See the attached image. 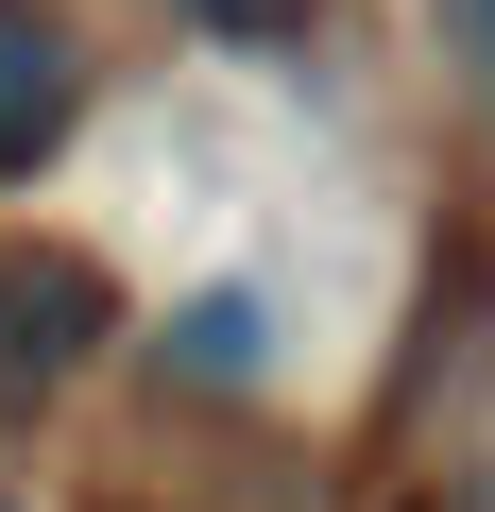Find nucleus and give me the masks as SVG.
Masks as SVG:
<instances>
[{
	"mask_svg": "<svg viewBox=\"0 0 495 512\" xmlns=\"http://www.w3.org/2000/svg\"><path fill=\"white\" fill-rule=\"evenodd\" d=\"M103 342H120V274L52 222H0V427L69 410L103 376Z\"/></svg>",
	"mask_w": 495,
	"mask_h": 512,
	"instance_id": "f257e3e1",
	"label": "nucleus"
},
{
	"mask_svg": "<svg viewBox=\"0 0 495 512\" xmlns=\"http://www.w3.org/2000/svg\"><path fill=\"white\" fill-rule=\"evenodd\" d=\"M69 137H86V35L52 0H0V188H35Z\"/></svg>",
	"mask_w": 495,
	"mask_h": 512,
	"instance_id": "f03ea898",
	"label": "nucleus"
},
{
	"mask_svg": "<svg viewBox=\"0 0 495 512\" xmlns=\"http://www.w3.org/2000/svg\"><path fill=\"white\" fill-rule=\"evenodd\" d=\"M154 359H171L188 393H257V376H274V308H257V291H188Z\"/></svg>",
	"mask_w": 495,
	"mask_h": 512,
	"instance_id": "7ed1b4c3",
	"label": "nucleus"
},
{
	"mask_svg": "<svg viewBox=\"0 0 495 512\" xmlns=\"http://www.w3.org/2000/svg\"><path fill=\"white\" fill-rule=\"evenodd\" d=\"M171 18H188V35H257V52H274V35H308V0H171Z\"/></svg>",
	"mask_w": 495,
	"mask_h": 512,
	"instance_id": "20e7f679",
	"label": "nucleus"
},
{
	"mask_svg": "<svg viewBox=\"0 0 495 512\" xmlns=\"http://www.w3.org/2000/svg\"><path fill=\"white\" fill-rule=\"evenodd\" d=\"M478 52H495V0H478Z\"/></svg>",
	"mask_w": 495,
	"mask_h": 512,
	"instance_id": "39448f33",
	"label": "nucleus"
},
{
	"mask_svg": "<svg viewBox=\"0 0 495 512\" xmlns=\"http://www.w3.org/2000/svg\"><path fill=\"white\" fill-rule=\"evenodd\" d=\"M0 512H18V495H0Z\"/></svg>",
	"mask_w": 495,
	"mask_h": 512,
	"instance_id": "423d86ee",
	"label": "nucleus"
}]
</instances>
